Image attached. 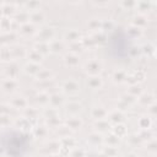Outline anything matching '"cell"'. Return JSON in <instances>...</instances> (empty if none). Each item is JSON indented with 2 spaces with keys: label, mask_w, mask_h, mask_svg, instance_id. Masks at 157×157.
<instances>
[{
  "label": "cell",
  "mask_w": 157,
  "mask_h": 157,
  "mask_svg": "<svg viewBox=\"0 0 157 157\" xmlns=\"http://www.w3.org/2000/svg\"><path fill=\"white\" fill-rule=\"evenodd\" d=\"M26 139L18 132H11L7 137V142L5 144V148L12 156H21L23 153V150H26Z\"/></svg>",
  "instance_id": "obj_1"
}]
</instances>
